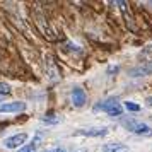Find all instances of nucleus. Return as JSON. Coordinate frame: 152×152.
I'll return each instance as SVG.
<instances>
[{
  "mask_svg": "<svg viewBox=\"0 0 152 152\" xmlns=\"http://www.w3.org/2000/svg\"><path fill=\"white\" fill-rule=\"evenodd\" d=\"M108 115L113 118H116V116H121L123 115V108H121V104H116V106H113L110 111H108Z\"/></svg>",
  "mask_w": 152,
  "mask_h": 152,
  "instance_id": "nucleus-11",
  "label": "nucleus"
},
{
  "mask_svg": "<svg viewBox=\"0 0 152 152\" xmlns=\"http://www.w3.org/2000/svg\"><path fill=\"white\" fill-rule=\"evenodd\" d=\"M152 74V63H144V65H138L133 69L128 70V75L130 77H145Z\"/></svg>",
  "mask_w": 152,
  "mask_h": 152,
  "instance_id": "nucleus-6",
  "label": "nucleus"
},
{
  "mask_svg": "<svg viewBox=\"0 0 152 152\" xmlns=\"http://www.w3.org/2000/svg\"><path fill=\"white\" fill-rule=\"evenodd\" d=\"M28 142V133H17V135H12L4 140V145L7 149H19Z\"/></svg>",
  "mask_w": 152,
  "mask_h": 152,
  "instance_id": "nucleus-3",
  "label": "nucleus"
},
{
  "mask_svg": "<svg viewBox=\"0 0 152 152\" xmlns=\"http://www.w3.org/2000/svg\"><path fill=\"white\" fill-rule=\"evenodd\" d=\"M38 145H39V135H38V138L33 144H28V145H24V147H21L19 152H38Z\"/></svg>",
  "mask_w": 152,
  "mask_h": 152,
  "instance_id": "nucleus-9",
  "label": "nucleus"
},
{
  "mask_svg": "<svg viewBox=\"0 0 152 152\" xmlns=\"http://www.w3.org/2000/svg\"><path fill=\"white\" fill-rule=\"evenodd\" d=\"M26 110V103L22 101H12V103L0 104V113H19Z\"/></svg>",
  "mask_w": 152,
  "mask_h": 152,
  "instance_id": "nucleus-5",
  "label": "nucleus"
},
{
  "mask_svg": "<svg viewBox=\"0 0 152 152\" xmlns=\"http://www.w3.org/2000/svg\"><path fill=\"white\" fill-rule=\"evenodd\" d=\"M10 92H12V89H10V86L7 82H0V94L2 96H7Z\"/></svg>",
  "mask_w": 152,
  "mask_h": 152,
  "instance_id": "nucleus-12",
  "label": "nucleus"
},
{
  "mask_svg": "<svg viewBox=\"0 0 152 152\" xmlns=\"http://www.w3.org/2000/svg\"><path fill=\"white\" fill-rule=\"evenodd\" d=\"M45 152H65L63 149H51V151H45Z\"/></svg>",
  "mask_w": 152,
  "mask_h": 152,
  "instance_id": "nucleus-14",
  "label": "nucleus"
},
{
  "mask_svg": "<svg viewBox=\"0 0 152 152\" xmlns=\"http://www.w3.org/2000/svg\"><path fill=\"white\" fill-rule=\"evenodd\" d=\"M147 104H149V106H152V97H147Z\"/></svg>",
  "mask_w": 152,
  "mask_h": 152,
  "instance_id": "nucleus-15",
  "label": "nucleus"
},
{
  "mask_svg": "<svg viewBox=\"0 0 152 152\" xmlns=\"http://www.w3.org/2000/svg\"><path fill=\"white\" fill-rule=\"evenodd\" d=\"M130 149L125 144H120V142H111V144L103 145V152H128Z\"/></svg>",
  "mask_w": 152,
  "mask_h": 152,
  "instance_id": "nucleus-8",
  "label": "nucleus"
},
{
  "mask_svg": "<svg viewBox=\"0 0 152 152\" xmlns=\"http://www.w3.org/2000/svg\"><path fill=\"white\" fill-rule=\"evenodd\" d=\"M125 108H126L128 111H133V113L140 111V106H138L137 103H133V101H126V103H125Z\"/></svg>",
  "mask_w": 152,
  "mask_h": 152,
  "instance_id": "nucleus-13",
  "label": "nucleus"
},
{
  "mask_svg": "<svg viewBox=\"0 0 152 152\" xmlns=\"http://www.w3.org/2000/svg\"><path fill=\"white\" fill-rule=\"evenodd\" d=\"M70 99H72V104L75 108H82L86 101H87V96H86V91L82 87H74L72 92H70Z\"/></svg>",
  "mask_w": 152,
  "mask_h": 152,
  "instance_id": "nucleus-4",
  "label": "nucleus"
},
{
  "mask_svg": "<svg viewBox=\"0 0 152 152\" xmlns=\"http://www.w3.org/2000/svg\"><path fill=\"white\" fill-rule=\"evenodd\" d=\"M0 103H2V97H0Z\"/></svg>",
  "mask_w": 152,
  "mask_h": 152,
  "instance_id": "nucleus-16",
  "label": "nucleus"
},
{
  "mask_svg": "<svg viewBox=\"0 0 152 152\" xmlns=\"http://www.w3.org/2000/svg\"><path fill=\"white\" fill-rule=\"evenodd\" d=\"M106 133H108V126H86L75 132V135H82V137H104Z\"/></svg>",
  "mask_w": 152,
  "mask_h": 152,
  "instance_id": "nucleus-2",
  "label": "nucleus"
},
{
  "mask_svg": "<svg viewBox=\"0 0 152 152\" xmlns=\"http://www.w3.org/2000/svg\"><path fill=\"white\" fill-rule=\"evenodd\" d=\"M123 125H125V128H128L130 132L137 133V135H145V137H151L152 135V128L145 123H140V121H135V120H125Z\"/></svg>",
  "mask_w": 152,
  "mask_h": 152,
  "instance_id": "nucleus-1",
  "label": "nucleus"
},
{
  "mask_svg": "<svg viewBox=\"0 0 152 152\" xmlns=\"http://www.w3.org/2000/svg\"><path fill=\"white\" fill-rule=\"evenodd\" d=\"M41 121L43 123H48V125H56V123H60V116H55L53 113H50V115L41 116Z\"/></svg>",
  "mask_w": 152,
  "mask_h": 152,
  "instance_id": "nucleus-10",
  "label": "nucleus"
},
{
  "mask_svg": "<svg viewBox=\"0 0 152 152\" xmlns=\"http://www.w3.org/2000/svg\"><path fill=\"white\" fill-rule=\"evenodd\" d=\"M116 104H118L116 97H108V99H103V101H99L97 104H94L92 110L94 111H106V113H108V111H110L113 106H116Z\"/></svg>",
  "mask_w": 152,
  "mask_h": 152,
  "instance_id": "nucleus-7",
  "label": "nucleus"
}]
</instances>
